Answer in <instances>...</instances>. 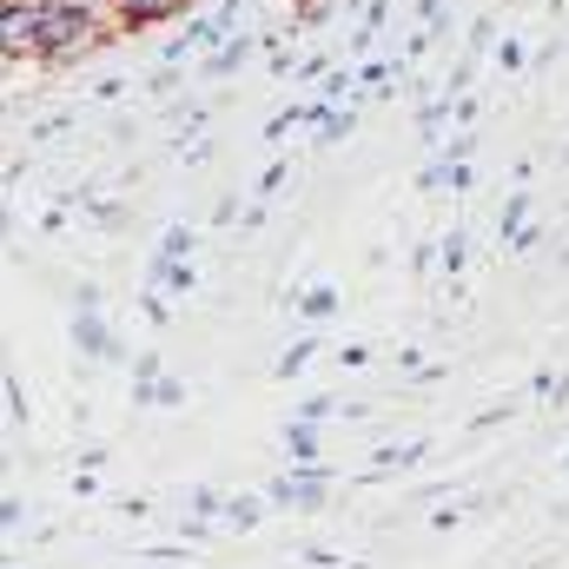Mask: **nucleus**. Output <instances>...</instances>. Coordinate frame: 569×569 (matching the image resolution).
I'll return each mask as SVG.
<instances>
[{"mask_svg":"<svg viewBox=\"0 0 569 569\" xmlns=\"http://www.w3.org/2000/svg\"><path fill=\"white\" fill-rule=\"evenodd\" d=\"M325 490H331V477H325L318 463H291L279 483H272V503H291V510H318V503H325Z\"/></svg>","mask_w":569,"mask_h":569,"instance_id":"nucleus-1","label":"nucleus"},{"mask_svg":"<svg viewBox=\"0 0 569 569\" xmlns=\"http://www.w3.org/2000/svg\"><path fill=\"white\" fill-rule=\"evenodd\" d=\"M73 345H80L87 358H113V338H107L100 311H80V318H73Z\"/></svg>","mask_w":569,"mask_h":569,"instance_id":"nucleus-2","label":"nucleus"},{"mask_svg":"<svg viewBox=\"0 0 569 569\" xmlns=\"http://www.w3.org/2000/svg\"><path fill=\"white\" fill-rule=\"evenodd\" d=\"M246 53H252V33H232V40L206 60V73H212V80H226V73H239V67H246Z\"/></svg>","mask_w":569,"mask_h":569,"instance_id":"nucleus-3","label":"nucleus"},{"mask_svg":"<svg viewBox=\"0 0 569 569\" xmlns=\"http://www.w3.org/2000/svg\"><path fill=\"white\" fill-rule=\"evenodd\" d=\"M523 219H530V192H510V199H503V219H497V239H503V246H517Z\"/></svg>","mask_w":569,"mask_h":569,"instance_id":"nucleus-4","label":"nucleus"},{"mask_svg":"<svg viewBox=\"0 0 569 569\" xmlns=\"http://www.w3.org/2000/svg\"><path fill=\"white\" fill-rule=\"evenodd\" d=\"M284 450H291V463H318V430L305 425V418L284 425Z\"/></svg>","mask_w":569,"mask_h":569,"instance_id":"nucleus-5","label":"nucleus"},{"mask_svg":"<svg viewBox=\"0 0 569 569\" xmlns=\"http://www.w3.org/2000/svg\"><path fill=\"white\" fill-rule=\"evenodd\" d=\"M159 259H166V266H186V259H192V232H186V226H166Z\"/></svg>","mask_w":569,"mask_h":569,"instance_id":"nucleus-6","label":"nucleus"},{"mask_svg":"<svg viewBox=\"0 0 569 569\" xmlns=\"http://www.w3.org/2000/svg\"><path fill=\"white\" fill-rule=\"evenodd\" d=\"M298 311H305V318H331V311H338V291H331V284H311V291L298 298Z\"/></svg>","mask_w":569,"mask_h":569,"instance_id":"nucleus-7","label":"nucleus"},{"mask_svg":"<svg viewBox=\"0 0 569 569\" xmlns=\"http://www.w3.org/2000/svg\"><path fill=\"white\" fill-rule=\"evenodd\" d=\"M437 246H443V252H437V266L457 279V272H463V232H450V239H437Z\"/></svg>","mask_w":569,"mask_h":569,"instance_id":"nucleus-8","label":"nucleus"},{"mask_svg":"<svg viewBox=\"0 0 569 569\" xmlns=\"http://www.w3.org/2000/svg\"><path fill=\"white\" fill-rule=\"evenodd\" d=\"M226 523L252 530V523H259V497H232V503H226Z\"/></svg>","mask_w":569,"mask_h":569,"instance_id":"nucleus-9","label":"nucleus"},{"mask_svg":"<svg viewBox=\"0 0 569 569\" xmlns=\"http://www.w3.org/2000/svg\"><path fill=\"white\" fill-rule=\"evenodd\" d=\"M311 351H318V345H311V338H298V345H291V351L279 358V378H291V371H305V358H311Z\"/></svg>","mask_w":569,"mask_h":569,"instance_id":"nucleus-10","label":"nucleus"},{"mask_svg":"<svg viewBox=\"0 0 569 569\" xmlns=\"http://www.w3.org/2000/svg\"><path fill=\"white\" fill-rule=\"evenodd\" d=\"M497 60H503V67H510V73H517V67H523V47H517V40H510V33H503V47H497Z\"/></svg>","mask_w":569,"mask_h":569,"instance_id":"nucleus-11","label":"nucleus"},{"mask_svg":"<svg viewBox=\"0 0 569 569\" xmlns=\"http://www.w3.org/2000/svg\"><path fill=\"white\" fill-rule=\"evenodd\" d=\"M563 463H569V457H563Z\"/></svg>","mask_w":569,"mask_h":569,"instance_id":"nucleus-12","label":"nucleus"}]
</instances>
